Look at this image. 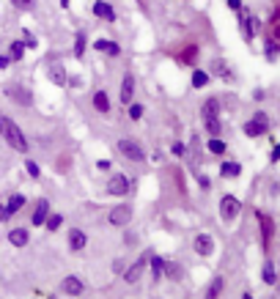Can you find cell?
<instances>
[{"instance_id": "1", "label": "cell", "mask_w": 280, "mask_h": 299, "mask_svg": "<svg viewBox=\"0 0 280 299\" xmlns=\"http://www.w3.org/2000/svg\"><path fill=\"white\" fill-rule=\"evenodd\" d=\"M0 137H3V143L9 145L11 151H17V154H28V151H31V143H28V137L20 129V124L3 113H0Z\"/></svg>"}, {"instance_id": "2", "label": "cell", "mask_w": 280, "mask_h": 299, "mask_svg": "<svg viewBox=\"0 0 280 299\" xmlns=\"http://www.w3.org/2000/svg\"><path fill=\"white\" fill-rule=\"evenodd\" d=\"M115 148H118V154L124 157L126 162H135V165H143V162H146L143 145H140L137 140H132V137H121L118 143H115Z\"/></svg>"}, {"instance_id": "3", "label": "cell", "mask_w": 280, "mask_h": 299, "mask_svg": "<svg viewBox=\"0 0 280 299\" xmlns=\"http://www.w3.org/2000/svg\"><path fill=\"white\" fill-rule=\"evenodd\" d=\"M3 93H6V99H11V102L20 104V107H33V91L28 85H22V83H6L3 85Z\"/></svg>"}, {"instance_id": "4", "label": "cell", "mask_w": 280, "mask_h": 299, "mask_svg": "<svg viewBox=\"0 0 280 299\" xmlns=\"http://www.w3.org/2000/svg\"><path fill=\"white\" fill-rule=\"evenodd\" d=\"M242 132L247 134V137H261V134L269 132V115L264 113V110H258V113H253V118L244 121Z\"/></svg>"}, {"instance_id": "5", "label": "cell", "mask_w": 280, "mask_h": 299, "mask_svg": "<svg viewBox=\"0 0 280 299\" xmlns=\"http://www.w3.org/2000/svg\"><path fill=\"white\" fill-rule=\"evenodd\" d=\"M149 258H151V250H146V253L137 255L135 263H129V266L121 272V277H124V283H137L140 277H143V272L149 269Z\"/></svg>"}, {"instance_id": "6", "label": "cell", "mask_w": 280, "mask_h": 299, "mask_svg": "<svg viewBox=\"0 0 280 299\" xmlns=\"http://www.w3.org/2000/svg\"><path fill=\"white\" fill-rule=\"evenodd\" d=\"M129 187H132V181L126 173H113L107 179V184H104V192L113 198H124V195H129Z\"/></svg>"}, {"instance_id": "7", "label": "cell", "mask_w": 280, "mask_h": 299, "mask_svg": "<svg viewBox=\"0 0 280 299\" xmlns=\"http://www.w3.org/2000/svg\"><path fill=\"white\" fill-rule=\"evenodd\" d=\"M242 212V201L236 195H223L220 198V220L223 222H233Z\"/></svg>"}, {"instance_id": "8", "label": "cell", "mask_w": 280, "mask_h": 299, "mask_svg": "<svg viewBox=\"0 0 280 299\" xmlns=\"http://www.w3.org/2000/svg\"><path fill=\"white\" fill-rule=\"evenodd\" d=\"M255 220H258V228H261V247H264V253H269L272 236H275V222H272V217L264 214V212H255Z\"/></svg>"}, {"instance_id": "9", "label": "cell", "mask_w": 280, "mask_h": 299, "mask_svg": "<svg viewBox=\"0 0 280 299\" xmlns=\"http://www.w3.org/2000/svg\"><path fill=\"white\" fill-rule=\"evenodd\" d=\"M129 220H132V206L129 203H115V206L107 212V222L113 228H126Z\"/></svg>"}, {"instance_id": "10", "label": "cell", "mask_w": 280, "mask_h": 299, "mask_svg": "<svg viewBox=\"0 0 280 299\" xmlns=\"http://www.w3.org/2000/svg\"><path fill=\"white\" fill-rule=\"evenodd\" d=\"M239 22H242V33H244V42H253L255 36L261 33V20L255 14H247V11H239Z\"/></svg>"}, {"instance_id": "11", "label": "cell", "mask_w": 280, "mask_h": 299, "mask_svg": "<svg viewBox=\"0 0 280 299\" xmlns=\"http://www.w3.org/2000/svg\"><path fill=\"white\" fill-rule=\"evenodd\" d=\"M118 102L124 104V107H129V104L135 102V74H132V72H124V77H121Z\"/></svg>"}, {"instance_id": "12", "label": "cell", "mask_w": 280, "mask_h": 299, "mask_svg": "<svg viewBox=\"0 0 280 299\" xmlns=\"http://www.w3.org/2000/svg\"><path fill=\"white\" fill-rule=\"evenodd\" d=\"M209 74L212 77H220V80H225V83H233V69H231V63L225 61V58H212V63H209Z\"/></svg>"}, {"instance_id": "13", "label": "cell", "mask_w": 280, "mask_h": 299, "mask_svg": "<svg viewBox=\"0 0 280 299\" xmlns=\"http://www.w3.org/2000/svg\"><path fill=\"white\" fill-rule=\"evenodd\" d=\"M61 294H66V296H83L85 294V283L77 277V274H66V277L61 280Z\"/></svg>"}, {"instance_id": "14", "label": "cell", "mask_w": 280, "mask_h": 299, "mask_svg": "<svg viewBox=\"0 0 280 299\" xmlns=\"http://www.w3.org/2000/svg\"><path fill=\"white\" fill-rule=\"evenodd\" d=\"M91 107L96 110L99 115H110V110H113V102H110V93L104 91V88H99V91L91 93Z\"/></svg>"}, {"instance_id": "15", "label": "cell", "mask_w": 280, "mask_h": 299, "mask_svg": "<svg viewBox=\"0 0 280 299\" xmlns=\"http://www.w3.org/2000/svg\"><path fill=\"white\" fill-rule=\"evenodd\" d=\"M91 11H93V17H96V20H102V22H115V20H118L113 3H107V0H93Z\"/></svg>"}, {"instance_id": "16", "label": "cell", "mask_w": 280, "mask_h": 299, "mask_svg": "<svg viewBox=\"0 0 280 299\" xmlns=\"http://www.w3.org/2000/svg\"><path fill=\"white\" fill-rule=\"evenodd\" d=\"M66 244H69V250H72V253H83L85 244H88V236H85L83 228H69V233H66Z\"/></svg>"}, {"instance_id": "17", "label": "cell", "mask_w": 280, "mask_h": 299, "mask_svg": "<svg viewBox=\"0 0 280 299\" xmlns=\"http://www.w3.org/2000/svg\"><path fill=\"white\" fill-rule=\"evenodd\" d=\"M192 250H195L201 258H209L214 253V239L209 236V233H198V236L192 239Z\"/></svg>"}, {"instance_id": "18", "label": "cell", "mask_w": 280, "mask_h": 299, "mask_svg": "<svg viewBox=\"0 0 280 299\" xmlns=\"http://www.w3.org/2000/svg\"><path fill=\"white\" fill-rule=\"evenodd\" d=\"M50 214H52V212H50V201H47V198H39V201H36V209H33V214H31V225H33V228H42Z\"/></svg>"}, {"instance_id": "19", "label": "cell", "mask_w": 280, "mask_h": 299, "mask_svg": "<svg viewBox=\"0 0 280 299\" xmlns=\"http://www.w3.org/2000/svg\"><path fill=\"white\" fill-rule=\"evenodd\" d=\"M6 239H9V244H11V247H17V250L28 247V244H31V231H28V228H11Z\"/></svg>"}, {"instance_id": "20", "label": "cell", "mask_w": 280, "mask_h": 299, "mask_svg": "<svg viewBox=\"0 0 280 299\" xmlns=\"http://www.w3.org/2000/svg\"><path fill=\"white\" fill-rule=\"evenodd\" d=\"M25 203H28V198L22 195V192H11L9 201L3 203V206H6V214H9V220H11L14 214H20L22 209H25Z\"/></svg>"}, {"instance_id": "21", "label": "cell", "mask_w": 280, "mask_h": 299, "mask_svg": "<svg viewBox=\"0 0 280 299\" xmlns=\"http://www.w3.org/2000/svg\"><path fill=\"white\" fill-rule=\"evenodd\" d=\"M47 77H50V83L58 85V88H63V85L69 83V74H66V69H63V63H50Z\"/></svg>"}, {"instance_id": "22", "label": "cell", "mask_w": 280, "mask_h": 299, "mask_svg": "<svg viewBox=\"0 0 280 299\" xmlns=\"http://www.w3.org/2000/svg\"><path fill=\"white\" fill-rule=\"evenodd\" d=\"M220 99L217 96H206L203 99V104H201V118L206 121V118H220Z\"/></svg>"}, {"instance_id": "23", "label": "cell", "mask_w": 280, "mask_h": 299, "mask_svg": "<svg viewBox=\"0 0 280 299\" xmlns=\"http://www.w3.org/2000/svg\"><path fill=\"white\" fill-rule=\"evenodd\" d=\"M176 61L182 63V66H195L198 63V44H187L179 50V55H176Z\"/></svg>"}, {"instance_id": "24", "label": "cell", "mask_w": 280, "mask_h": 299, "mask_svg": "<svg viewBox=\"0 0 280 299\" xmlns=\"http://www.w3.org/2000/svg\"><path fill=\"white\" fill-rule=\"evenodd\" d=\"M93 50H96V52H107V58H118L121 55V44L110 42V39H96V42H93Z\"/></svg>"}, {"instance_id": "25", "label": "cell", "mask_w": 280, "mask_h": 299, "mask_svg": "<svg viewBox=\"0 0 280 299\" xmlns=\"http://www.w3.org/2000/svg\"><path fill=\"white\" fill-rule=\"evenodd\" d=\"M220 176H223V179H239V176H242V165L233 160H225L223 165H220Z\"/></svg>"}, {"instance_id": "26", "label": "cell", "mask_w": 280, "mask_h": 299, "mask_svg": "<svg viewBox=\"0 0 280 299\" xmlns=\"http://www.w3.org/2000/svg\"><path fill=\"white\" fill-rule=\"evenodd\" d=\"M223 288H225V280L217 274V277H212V283L206 285V294H203V299H220Z\"/></svg>"}, {"instance_id": "27", "label": "cell", "mask_w": 280, "mask_h": 299, "mask_svg": "<svg viewBox=\"0 0 280 299\" xmlns=\"http://www.w3.org/2000/svg\"><path fill=\"white\" fill-rule=\"evenodd\" d=\"M85 47H88V33L77 31V33H74V58H77V61H83V58H85Z\"/></svg>"}, {"instance_id": "28", "label": "cell", "mask_w": 280, "mask_h": 299, "mask_svg": "<svg viewBox=\"0 0 280 299\" xmlns=\"http://www.w3.org/2000/svg\"><path fill=\"white\" fill-rule=\"evenodd\" d=\"M149 266H151V280H154V283H160V280H162V266H165V258L157 255V253H151Z\"/></svg>"}, {"instance_id": "29", "label": "cell", "mask_w": 280, "mask_h": 299, "mask_svg": "<svg viewBox=\"0 0 280 299\" xmlns=\"http://www.w3.org/2000/svg\"><path fill=\"white\" fill-rule=\"evenodd\" d=\"M25 50H28L25 42H20V39H17V42H11V44H9V52H6V55H9V61H11V63H20L22 58H25Z\"/></svg>"}, {"instance_id": "30", "label": "cell", "mask_w": 280, "mask_h": 299, "mask_svg": "<svg viewBox=\"0 0 280 299\" xmlns=\"http://www.w3.org/2000/svg\"><path fill=\"white\" fill-rule=\"evenodd\" d=\"M182 263H176V261H165V266H162V277H168V280H182Z\"/></svg>"}, {"instance_id": "31", "label": "cell", "mask_w": 280, "mask_h": 299, "mask_svg": "<svg viewBox=\"0 0 280 299\" xmlns=\"http://www.w3.org/2000/svg\"><path fill=\"white\" fill-rule=\"evenodd\" d=\"M261 280H264L266 285H275L277 283V269L272 261H264V266H261Z\"/></svg>"}, {"instance_id": "32", "label": "cell", "mask_w": 280, "mask_h": 299, "mask_svg": "<svg viewBox=\"0 0 280 299\" xmlns=\"http://www.w3.org/2000/svg\"><path fill=\"white\" fill-rule=\"evenodd\" d=\"M192 88H206L209 83H212V74L203 72V69H192Z\"/></svg>"}, {"instance_id": "33", "label": "cell", "mask_w": 280, "mask_h": 299, "mask_svg": "<svg viewBox=\"0 0 280 299\" xmlns=\"http://www.w3.org/2000/svg\"><path fill=\"white\" fill-rule=\"evenodd\" d=\"M206 151H209V154H214V157H223L225 151H228V145H225V140H220V137H209Z\"/></svg>"}, {"instance_id": "34", "label": "cell", "mask_w": 280, "mask_h": 299, "mask_svg": "<svg viewBox=\"0 0 280 299\" xmlns=\"http://www.w3.org/2000/svg\"><path fill=\"white\" fill-rule=\"evenodd\" d=\"M269 39L280 44V9H275V14L269 20Z\"/></svg>"}, {"instance_id": "35", "label": "cell", "mask_w": 280, "mask_h": 299, "mask_svg": "<svg viewBox=\"0 0 280 299\" xmlns=\"http://www.w3.org/2000/svg\"><path fill=\"white\" fill-rule=\"evenodd\" d=\"M203 126H206L209 137H220V132H223V121H220V118H206V121H203Z\"/></svg>"}, {"instance_id": "36", "label": "cell", "mask_w": 280, "mask_h": 299, "mask_svg": "<svg viewBox=\"0 0 280 299\" xmlns=\"http://www.w3.org/2000/svg\"><path fill=\"white\" fill-rule=\"evenodd\" d=\"M264 55H266V61H275V58L280 55V44L272 42L269 36H266V42H264Z\"/></svg>"}, {"instance_id": "37", "label": "cell", "mask_w": 280, "mask_h": 299, "mask_svg": "<svg viewBox=\"0 0 280 299\" xmlns=\"http://www.w3.org/2000/svg\"><path fill=\"white\" fill-rule=\"evenodd\" d=\"M61 225H63V214H50V217H47V222H44V228L50 233L61 231Z\"/></svg>"}, {"instance_id": "38", "label": "cell", "mask_w": 280, "mask_h": 299, "mask_svg": "<svg viewBox=\"0 0 280 299\" xmlns=\"http://www.w3.org/2000/svg\"><path fill=\"white\" fill-rule=\"evenodd\" d=\"M17 11H33L36 9V0H9Z\"/></svg>"}, {"instance_id": "39", "label": "cell", "mask_w": 280, "mask_h": 299, "mask_svg": "<svg viewBox=\"0 0 280 299\" xmlns=\"http://www.w3.org/2000/svg\"><path fill=\"white\" fill-rule=\"evenodd\" d=\"M25 171L31 179H42V168H39V162H33V160H25Z\"/></svg>"}, {"instance_id": "40", "label": "cell", "mask_w": 280, "mask_h": 299, "mask_svg": "<svg viewBox=\"0 0 280 299\" xmlns=\"http://www.w3.org/2000/svg\"><path fill=\"white\" fill-rule=\"evenodd\" d=\"M126 110H129V118L132 121H140V118H143V113H146V107H143V104H137V102H132Z\"/></svg>"}, {"instance_id": "41", "label": "cell", "mask_w": 280, "mask_h": 299, "mask_svg": "<svg viewBox=\"0 0 280 299\" xmlns=\"http://www.w3.org/2000/svg\"><path fill=\"white\" fill-rule=\"evenodd\" d=\"M171 154H173V157H184V154H187L184 143H179V140H176V143H171Z\"/></svg>"}, {"instance_id": "42", "label": "cell", "mask_w": 280, "mask_h": 299, "mask_svg": "<svg viewBox=\"0 0 280 299\" xmlns=\"http://www.w3.org/2000/svg\"><path fill=\"white\" fill-rule=\"evenodd\" d=\"M96 171L110 173V171H113V162H110V160H96Z\"/></svg>"}, {"instance_id": "43", "label": "cell", "mask_w": 280, "mask_h": 299, "mask_svg": "<svg viewBox=\"0 0 280 299\" xmlns=\"http://www.w3.org/2000/svg\"><path fill=\"white\" fill-rule=\"evenodd\" d=\"M198 187H201V190H212V179H209V176H198Z\"/></svg>"}, {"instance_id": "44", "label": "cell", "mask_w": 280, "mask_h": 299, "mask_svg": "<svg viewBox=\"0 0 280 299\" xmlns=\"http://www.w3.org/2000/svg\"><path fill=\"white\" fill-rule=\"evenodd\" d=\"M22 36H25V47H31V50H33V47H39V42L31 36V31H22Z\"/></svg>"}, {"instance_id": "45", "label": "cell", "mask_w": 280, "mask_h": 299, "mask_svg": "<svg viewBox=\"0 0 280 299\" xmlns=\"http://www.w3.org/2000/svg\"><path fill=\"white\" fill-rule=\"evenodd\" d=\"M225 3H228V9H231V11H236V14L244 9V6H242V0H225Z\"/></svg>"}, {"instance_id": "46", "label": "cell", "mask_w": 280, "mask_h": 299, "mask_svg": "<svg viewBox=\"0 0 280 299\" xmlns=\"http://www.w3.org/2000/svg\"><path fill=\"white\" fill-rule=\"evenodd\" d=\"M124 269H126V263L121 261V258H115V261H113V272H115V274H121Z\"/></svg>"}, {"instance_id": "47", "label": "cell", "mask_w": 280, "mask_h": 299, "mask_svg": "<svg viewBox=\"0 0 280 299\" xmlns=\"http://www.w3.org/2000/svg\"><path fill=\"white\" fill-rule=\"evenodd\" d=\"M269 160H272V162H280V143L272 148V157H269Z\"/></svg>"}, {"instance_id": "48", "label": "cell", "mask_w": 280, "mask_h": 299, "mask_svg": "<svg viewBox=\"0 0 280 299\" xmlns=\"http://www.w3.org/2000/svg\"><path fill=\"white\" fill-rule=\"evenodd\" d=\"M3 222H9V214H6V206L0 203V225H3Z\"/></svg>"}, {"instance_id": "49", "label": "cell", "mask_w": 280, "mask_h": 299, "mask_svg": "<svg viewBox=\"0 0 280 299\" xmlns=\"http://www.w3.org/2000/svg\"><path fill=\"white\" fill-rule=\"evenodd\" d=\"M9 63H11L9 55H0V69H9Z\"/></svg>"}, {"instance_id": "50", "label": "cell", "mask_w": 280, "mask_h": 299, "mask_svg": "<svg viewBox=\"0 0 280 299\" xmlns=\"http://www.w3.org/2000/svg\"><path fill=\"white\" fill-rule=\"evenodd\" d=\"M61 6H63V11H69L72 9V0H61Z\"/></svg>"}, {"instance_id": "51", "label": "cell", "mask_w": 280, "mask_h": 299, "mask_svg": "<svg viewBox=\"0 0 280 299\" xmlns=\"http://www.w3.org/2000/svg\"><path fill=\"white\" fill-rule=\"evenodd\" d=\"M242 299H253V294H247V291H244V294H242Z\"/></svg>"}, {"instance_id": "52", "label": "cell", "mask_w": 280, "mask_h": 299, "mask_svg": "<svg viewBox=\"0 0 280 299\" xmlns=\"http://www.w3.org/2000/svg\"><path fill=\"white\" fill-rule=\"evenodd\" d=\"M184 3H190V0H184Z\"/></svg>"}]
</instances>
